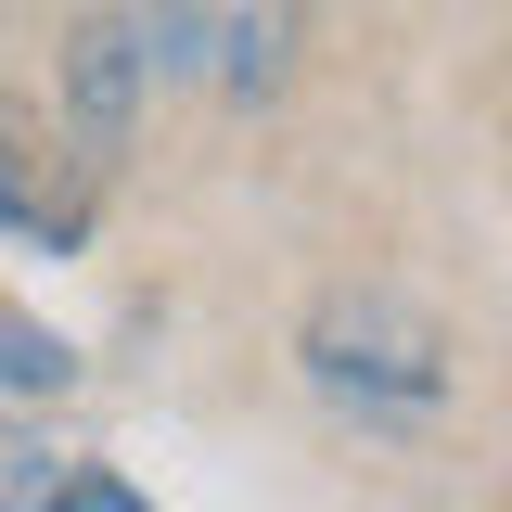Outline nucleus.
Masks as SVG:
<instances>
[{"mask_svg":"<svg viewBox=\"0 0 512 512\" xmlns=\"http://www.w3.org/2000/svg\"><path fill=\"white\" fill-rule=\"evenodd\" d=\"M295 359L333 410H359V423H423L448 397V333L410 295H384V282H346V295H320L308 333H295Z\"/></svg>","mask_w":512,"mask_h":512,"instance_id":"f257e3e1","label":"nucleus"},{"mask_svg":"<svg viewBox=\"0 0 512 512\" xmlns=\"http://www.w3.org/2000/svg\"><path fill=\"white\" fill-rule=\"evenodd\" d=\"M141 90H154V13H90L77 52H64V116H77V154L90 167H116Z\"/></svg>","mask_w":512,"mask_h":512,"instance_id":"f03ea898","label":"nucleus"},{"mask_svg":"<svg viewBox=\"0 0 512 512\" xmlns=\"http://www.w3.org/2000/svg\"><path fill=\"white\" fill-rule=\"evenodd\" d=\"M0 384H13V397H64V384H77L64 333H39L26 308H0Z\"/></svg>","mask_w":512,"mask_h":512,"instance_id":"7ed1b4c3","label":"nucleus"},{"mask_svg":"<svg viewBox=\"0 0 512 512\" xmlns=\"http://www.w3.org/2000/svg\"><path fill=\"white\" fill-rule=\"evenodd\" d=\"M39 500H52V448L0 423V512H39Z\"/></svg>","mask_w":512,"mask_h":512,"instance_id":"20e7f679","label":"nucleus"},{"mask_svg":"<svg viewBox=\"0 0 512 512\" xmlns=\"http://www.w3.org/2000/svg\"><path fill=\"white\" fill-rule=\"evenodd\" d=\"M39 512H154V500H141L128 474H103V461H90V474H52V500H39Z\"/></svg>","mask_w":512,"mask_h":512,"instance_id":"39448f33","label":"nucleus"},{"mask_svg":"<svg viewBox=\"0 0 512 512\" xmlns=\"http://www.w3.org/2000/svg\"><path fill=\"white\" fill-rule=\"evenodd\" d=\"M13 167H26V154H13V128H0V218L26 205V180H13Z\"/></svg>","mask_w":512,"mask_h":512,"instance_id":"423d86ee","label":"nucleus"}]
</instances>
